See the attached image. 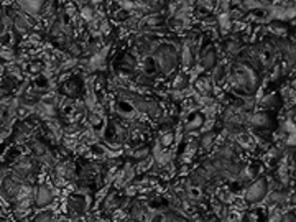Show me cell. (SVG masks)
<instances>
[{"instance_id": "1", "label": "cell", "mask_w": 296, "mask_h": 222, "mask_svg": "<svg viewBox=\"0 0 296 222\" xmlns=\"http://www.w3.org/2000/svg\"><path fill=\"white\" fill-rule=\"evenodd\" d=\"M234 95L237 97H254L260 88V73L249 64L234 59L229 66L227 79Z\"/></svg>"}, {"instance_id": "2", "label": "cell", "mask_w": 296, "mask_h": 222, "mask_svg": "<svg viewBox=\"0 0 296 222\" xmlns=\"http://www.w3.org/2000/svg\"><path fill=\"white\" fill-rule=\"evenodd\" d=\"M183 43L180 41H168V43H160V46L153 51L150 56L153 59L155 66L158 68V73L169 76L180 64V51H181Z\"/></svg>"}, {"instance_id": "3", "label": "cell", "mask_w": 296, "mask_h": 222, "mask_svg": "<svg viewBox=\"0 0 296 222\" xmlns=\"http://www.w3.org/2000/svg\"><path fill=\"white\" fill-rule=\"evenodd\" d=\"M268 178L267 176H260L250 183L249 186L245 188V193H243V201L250 206H257L262 201H265V198L270 193L268 188Z\"/></svg>"}, {"instance_id": "4", "label": "cell", "mask_w": 296, "mask_h": 222, "mask_svg": "<svg viewBox=\"0 0 296 222\" xmlns=\"http://www.w3.org/2000/svg\"><path fill=\"white\" fill-rule=\"evenodd\" d=\"M257 66H259L260 73L270 71L277 63V50L275 46L272 45V41H262L257 43Z\"/></svg>"}, {"instance_id": "5", "label": "cell", "mask_w": 296, "mask_h": 222, "mask_svg": "<svg viewBox=\"0 0 296 222\" xmlns=\"http://www.w3.org/2000/svg\"><path fill=\"white\" fill-rule=\"evenodd\" d=\"M91 207V196L86 193V191H76L69 196L68 199V211L71 216H82L88 212V209Z\"/></svg>"}, {"instance_id": "6", "label": "cell", "mask_w": 296, "mask_h": 222, "mask_svg": "<svg viewBox=\"0 0 296 222\" xmlns=\"http://www.w3.org/2000/svg\"><path fill=\"white\" fill-rule=\"evenodd\" d=\"M55 199V188L50 183H41L33 191V204L40 209H45L50 206Z\"/></svg>"}, {"instance_id": "7", "label": "cell", "mask_w": 296, "mask_h": 222, "mask_svg": "<svg viewBox=\"0 0 296 222\" xmlns=\"http://www.w3.org/2000/svg\"><path fill=\"white\" fill-rule=\"evenodd\" d=\"M23 183H17L10 176H3L0 180V198L7 203H14L20 194V188Z\"/></svg>"}, {"instance_id": "8", "label": "cell", "mask_w": 296, "mask_h": 222, "mask_svg": "<svg viewBox=\"0 0 296 222\" xmlns=\"http://www.w3.org/2000/svg\"><path fill=\"white\" fill-rule=\"evenodd\" d=\"M48 5H50V3L41 2V0H25V2H18V10L21 14H25L37 20L38 17H41L45 14Z\"/></svg>"}, {"instance_id": "9", "label": "cell", "mask_w": 296, "mask_h": 222, "mask_svg": "<svg viewBox=\"0 0 296 222\" xmlns=\"http://www.w3.org/2000/svg\"><path fill=\"white\" fill-rule=\"evenodd\" d=\"M82 89H84V84H82L81 77L74 76L61 86V94L66 99H69V101H77L82 94Z\"/></svg>"}, {"instance_id": "10", "label": "cell", "mask_w": 296, "mask_h": 222, "mask_svg": "<svg viewBox=\"0 0 296 222\" xmlns=\"http://www.w3.org/2000/svg\"><path fill=\"white\" fill-rule=\"evenodd\" d=\"M199 61H201V66L206 71H212L217 64H219V58H217V48L216 45H207L203 48L201 55H199Z\"/></svg>"}, {"instance_id": "11", "label": "cell", "mask_w": 296, "mask_h": 222, "mask_svg": "<svg viewBox=\"0 0 296 222\" xmlns=\"http://www.w3.org/2000/svg\"><path fill=\"white\" fill-rule=\"evenodd\" d=\"M204 122H206V114L203 111H189L185 119V124H183V129H185V132H194V130L203 127Z\"/></svg>"}, {"instance_id": "12", "label": "cell", "mask_w": 296, "mask_h": 222, "mask_svg": "<svg viewBox=\"0 0 296 222\" xmlns=\"http://www.w3.org/2000/svg\"><path fill=\"white\" fill-rule=\"evenodd\" d=\"M194 91L199 97L204 99H211L212 94H214V84H212L211 77H207L206 74L199 76L198 79L194 81Z\"/></svg>"}, {"instance_id": "13", "label": "cell", "mask_w": 296, "mask_h": 222, "mask_svg": "<svg viewBox=\"0 0 296 222\" xmlns=\"http://www.w3.org/2000/svg\"><path fill=\"white\" fill-rule=\"evenodd\" d=\"M143 114H147V115H148V119H150V120L158 122V120L165 115V112H163V107L160 106V104L156 102L155 99H150V97H148V95H147L145 112H143Z\"/></svg>"}, {"instance_id": "14", "label": "cell", "mask_w": 296, "mask_h": 222, "mask_svg": "<svg viewBox=\"0 0 296 222\" xmlns=\"http://www.w3.org/2000/svg\"><path fill=\"white\" fill-rule=\"evenodd\" d=\"M221 48H222V51H224L225 55L236 59L237 55L242 51V43L239 41L237 38L230 37V38H225V40L221 43Z\"/></svg>"}, {"instance_id": "15", "label": "cell", "mask_w": 296, "mask_h": 222, "mask_svg": "<svg viewBox=\"0 0 296 222\" xmlns=\"http://www.w3.org/2000/svg\"><path fill=\"white\" fill-rule=\"evenodd\" d=\"M115 114L119 115L120 119L132 122V120H135V117H137V111H135V107L132 106V104L117 101L115 102Z\"/></svg>"}, {"instance_id": "16", "label": "cell", "mask_w": 296, "mask_h": 222, "mask_svg": "<svg viewBox=\"0 0 296 222\" xmlns=\"http://www.w3.org/2000/svg\"><path fill=\"white\" fill-rule=\"evenodd\" d=\"M86 124L89 125L91 130L99 133L104 129V117L97 111H88L86 112Z\"/></svg>"}, {"instance_id": "17", "label": "cell", "mask_w": 296, "mask_h": 222, "mask_svg": "<svg viewBox=\"0 0 296 222\" xmlns=\"http://www.w3.org/2000/svg\"><path fill=\"white\" fill-rule=\"evenodd\" d=\"M242 222H268V214L263 207H254L243 214Z\"/></svg>"}, {"instance_id": "18", "label": "cell", "mask_w": 296, "mask_h": 222, "mask_svg": "<svg viewBox=\"0 0 296 222\" xmlns=\"http://www.w3.org/2000/svg\"><path fill=\"white\" fill-rule=\"evenodd\" d=\"M227 73H229V66H225L224 63L217 64V66L212 69V74H211V81L212 84H224L225 79H227Z\"/></svg>"}, {"instance_id": "19", "label": "cell", "mask_w": 296, "mask_h": 222, "mask_svg": "<svg viewBox=\"0 0 296 222\" xmlns=\"http://www.w3.org/2000/svg\"><path fill=\"white\" fill-rule=\"evenodd\" d=\"M216 138H217V133L214 130H207L201 137H198V147L201 148V150H209V148L214 145Z\"/></svg>"}, {"instance_id": "20", "label": "cell", "mask_w": 296, "mask_h": 222, "mask_svg": "<svg viewBox=\"0 0 296 222\" xmlns=\"http://www.w3.org/2000/svg\"><path fill=\"white\" fill-rule=\"evenodd\" d=\"M194 58H196V56L191 53L189 48L183 45L181 46V51H180V63H181L183 69H189L191 66H193V64H194Z\"/></svg>"}, {"instance_id": "21", "label": "cell", "mask_w": 296, "mask_h": 222, "mask_svg": "<svg viewBox=\"0 0 296 222\" xmlns=\"http://www.w3.org/2000/svg\"><path fill=\"white\" fill-rule=\"evenodd\" d=\"M147 158H150V148L145 147V145L135 148V150L132 151V160H133V162L142 163V162H145Z\"/></svg>"}, {"instance_id": "22", "label": "cell", "mask_w": 296, "mask_h": 222, "mask_svg": "<svg viewBox=\"0 0 296 222\" xmlns=\"http://www.w3.org/2000/svg\"><path fill=\"white\" fill-rule=\"evenodd\" d=\"M173 142H175V132H173V130H169V132H162V135L158 137V147L165 148V150L171 147Z\"/></svg>"}, {"instance_id": "23", "label": "cell", "mask_w": 296, "mask_h": 222, "mask_svg": "<svg viewBox=\"0 0 296 222\" xmlns=\"http://www.w3.org/2000/svg\"><path fill=\"white\" fill-rule=\"evenodd\" d=\"M188 86H189V79L185 73H180L176 76V79L173 81V91H180V92H183Z\"/></svg>"}, {"instance_id": "24", "label": "cell", "mask_w": 296, "mask_h": 222, "mask_svg": "<svg viewBox=\"0 0 296 222\" xmlns=\"http://www.w3.org/2000/svg\"><path fill=\"white\" fill-rule=\"evenodd\" d=\"M32 222H53V212H51L50 209H45V211L35 214Z\"/></svg>"}, {"instance_id": "25", "label": "cell", "mask_w": 296, "mask_h": 222, "mask_svg": "<svg viewBox=\"0 0 296 222\" xmlns=\"http://www.w3.org/2000/svg\"><path fill=\"white\" fill-rule=\"evenodd\" d=\"M28 73H32V74H41L43 71H45V63L43 61H30V64H28Z\"/></svg>"}, {"instance_id": "26", "label": "cell", "mask_w": 296, "mask_h": 222, "mask_svg": "<svg viewBox=\"0 0 296 222\" xmlns=\"http://www.w3.org/2000/svg\"><path fill=\"white\" fill-rule=\"evenodd\" d=\"M277 102H278V94H270L262 101V106L268 111H272L273 107H277Z\"/></svg>"}, {"instance_id": "27", "label": "cell", "mask_w": 296, "mask_h": 222, "mask_svg": "<svg viewBox=\"0 0 296 222\" xmlns=\"http://www.w3.org/2000/svg\"><path fill=\"white\" fill-rule=\"evenodd\" d=\"M278 222H295V212L293 211H286L285 214L280 216V221Z\"/></svg>"}, {"instance_id": "28", "label": "cell", "mask_w": 296, "mask_h": 222, "mask_svg": "<svg viewBox=\"0 0 296 222\" xmlns=\"http://www.w3.org/2000/svg\"><path fill=\"white\" fill-rule=\"evenodd\" d=\"M7 28L8 27H7V23H5V17H0V40H2V38L8 33Z\"/></svg>"}, {"instance_id": "29", "label": "cell", "mask_w": 296, "mask_h": 222, "mask_svg": "<svg viewBox=\"0 0 296 222\" xmlns=\"http://www.w3.org/2000/svg\"><path fill=\"white\" fill-rule=\"evenodd\" d=\"M3 171H5V168L0 166V180H2V178H3Z\"/></svg>"}]
</instances>
